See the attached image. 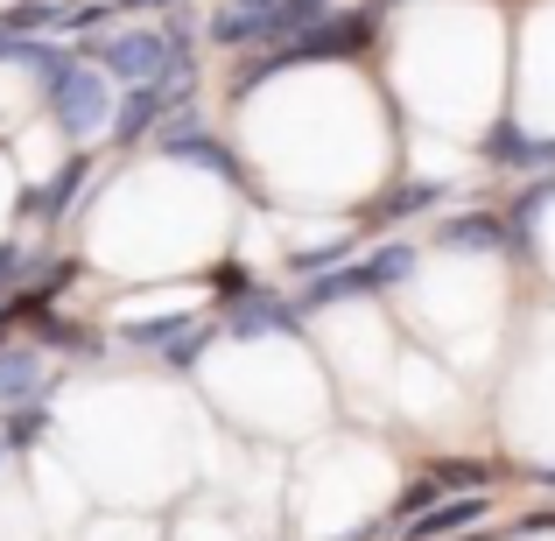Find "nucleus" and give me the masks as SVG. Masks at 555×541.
Instances as JSON below:
<instances>
[{
	"instance_id": "obj_16",
	"label": "nucleus",
	"mask_w": 555,
	"mask_h": 541,
	"mask_svg": "<svg viewBox=\"0 0 555 541\" xmlns=\"http://www.w3.org/2000/svg\"><path fill=\"white\" fill-rule=\"evenodd\" d=\"M520 149H528V134H520L514 120H500L486 141H478V155H486V163H500V169H520Z\"/></svg>"
},
{
	"instance_id": "obj_6",
	"label": "nucleus",
	"mask_w": 555,
	"mask_h": 541,
	"mask_svg": "<svg viewBox=\"0 0 555 541\" xmlns=\"http://www.w3.org/2000/svg\"><path fill=\"white\" fill-rule=\"evenodd\" d=\"M486 506H492V492H443L422 514H408L401 528H408V541H443V534H464L472 520H486Z\"/></svg>"
},
{
	"instance_id": "obj_21",
	"label": "nucleus",
	"mask_w": 555,
	"mask_h": 541,
	"mask_svg": "<svg viewBox=\"0 0 555 541\" xmlns=\"http://www.w3.org/2000/svg\"><path fill=\"white\" fill-rule=\"evenodd\" d=\"M218 288H225V296H218V302H232V296H246V274H240V268H218Z\"/></svg>"
},
{
	"instance_id": "obj_13",
	"label": "nucleus",
	"mask_w": 555,
	"mask_h": 541,
	"mask_svg": "<svg viewBox=\"0 0 555 541\" xmlns=\"http://www.w3.org/2000/svg\"><path fill=\"white\" fill-rule=\"evenodd\" d=\"M359 268H366V282H373V296H379V288H393V282H408V274H415V246L393 240V246H379V254H366Z\"/></svg>"
},
{
	"instance_id": "obj_2",
	"label": "nucleus",
	"mask_w": 555,
	"mask_h": 541,
	"mask_svg": "<svg viewBox=\"0 0 555 541\" xmlns=\"http://www.w3.org/2000/svg\"><path fill=\"white\" fill-rule=\"evenodd\" d=\"M42 99H50L56 127H64L70 141H92L99 127L113 120V78L99 64H85V56H70L64 70H56L50 85H42Z\"/></svg>"
},
{
	"instance_id": "obj_14",
	"label": "nucleus",
	"mask_w": 555,
	"mask_h": 541,
	"mask_svg": "<svg viewBox=\"0 0 555 541\" xmlns=\"http://www.w3.org/2000/svg\"><path fill=\"white\" fill-rule=\"evenodd\" d=\"M183 324H190V317H127V324H120V345H134V352H163Z\"/></svg>"
},
{
	"instance_id": "obj_24",
	"label": "nucleus",
	"mask_w": 555,
	"mask_h": 541,
	"mask_svg": "<svg viewBox=\"0 0 555 541\" xmlns=\"http://www.w3.org/2000/svg\"><path fill=\"white\" fill-rule=\"evenodd\" d=\"M232 8H268V0H232Z\"/></svg>"
},
{
	"instance_id": "obj_11",
	"label": "nucleus",
	"mask_w": 555,
	"mask_h": 541,
	"mask_svg": "<svg viewBox=\"0 0 555 541\" xmlns=\"http://www.w3.org/2000/svg\"><path fill=\"white\" fill-rule=\"evenodd\" d=\"M0 56H8V64H28V70H36V85H50L56 70L70 64L64 42H28V36H0Z\"/></svg>"
},
{
	"instance_id": "obj_7",
	"label": "nucleus",
	"mask_w": 555,
	"mask_h": 541,
	"mask_svg": "<svg viewBox=\"0 0 555 541\" xmlns=\"http://www.w3.org/2000/svg\"><path fill=\"white\" fill-rule=\"evenodd\" d=\"M436 246L443 254H514V232L500 211H457L436 226Z\"/></svg>"
},
{
	"instance_id": "obj_5",
	"label": "nucleus",
	"mask_w": 555,
	"mask_h": 541,
	"mask_svg": "<svg viewBox=\"0 0 555 541\" xmlns=\"http://www.w3.org/2000/svg\"><path fill=\"white\" fill-rule=\"evenodd\" d=\"M225 331L232 338H296L302 331V310L288 296H274V288H246V296H232L225 302Z\"/></svg>"
},
{
	"instance_id": "obj_19",
	"label": "nucleus",
	"mask_w": 555,
	"mask_h": 541,
	"mask_svg": "<svg viewBox=\"0 0 555 541\" xmlns=\"http://www.w3.org/2000/svg\"><path fill=\"white\" fill-rule=\"evenodd\" d=\"M359 254V240H331V246H302L296 254V274H324V268H345Z\"/></svg>"
},
{
	"instance_id": "obj_23",
	"label": "nucleus",
	"mask_w": 555,
	"mask_h": 541,
	"mask_svg": "<svg viewBox=\"0 0 555 541\" xmlns=\"http://www.w3.org/2000/svg\"><path fill=\"white\" fill-rule=\"evenodd\" d=\"M113 8H169V0H113Z\"/></svg>"
},
{
	"instance_id": "obj_10",
	"label": "nucleus",
	"mask_w": 555,
	"mask_h": 541,
	"mask_svg": "<svg viewBox=\"0 0 555 541\" xmlns=\"http://www.w3.org/2000/svg\"><path fill=\"white\" fill-rule=\"evenodd\" d=\"M429 204H443V183H401V190H379L366 204V218L393 226V218H415V211H429Z\"/></svg>"
},
{
	"instance_id": "obj_17",
	"label": "nucleus",
	"mask_w": 555,
	"mask_h": 541,
	"mask_svg": "<svg viewBox=\"0 0 555 541\" xmlns=\"http://www.w3.org/2000/svg\"><path fill=\"white\" fill-rule=\"evenodd\" d=\"M204 345H211V324H204V317H190L177 338L163 345V359H169V365H197V359H204Z\"/></svg>"
},
{
	"instance_id": "obj_9",
	"label": "nucleus",
	"mask_w": 555,
	"mask_h": 541,
	"mask_svg": "<svg viewBox=\"0 0 555 541\" xmlns=\"http://www.w3.org/2000/svg\"><path fill=\"white\" fill-rule=\"evenodd\" d=\"M85 177H92V163H85V155H70V163H64V169L50 177V190H36V197H28V211H36L42 226H56V218L70 211V197L85 190Z\"/></svg>"
},
{
	"instance_id": "obj_25",
	"label": "nucleus",
	"mask_w": 555,
	"mask_h": 541,
	"mask_svg": "<svg viewBox=\"0 0 555 541\" xmlns=\"http://www.w3.org/2000/svg\"><path fill=\"white\" fill-rule=\"evenodd\" d=\"M0 464H8V443H0Z\"/></svg>"
},
{
	"instance_id": "obj_22",
	"label": "nucleus",
	"mask_w": 555,
	"mask_h": 541,
	"mask_svg": "<svg viewBox=\"0 0 555 541\" xmlns=\"http://www.w3.org/2000/svg\"><path fill=\"white\" fill-rule=\"evenodd\" d=\"M14 338V310H8V302H0V345H8Z\"/></svg>"
},
{
	"instance_id": "obj_4",
	"label": "nucleus",
	"mask_w": 555,
	"mask_h": 541,
	"mask_svg": "<svg viewBox=\"0 0 555 541\" xmlns=\"http://www.w3.org/2000/svg\"><path fill=\"white\" fill-rule=\"evenodd\" d=\"M155 149H163L169 163H197V169H211L218 183L246 190V169H240V155H232V149H225V141H218V134H204L197 120H183V113H177V120H169V134L155 141Z\"/></svg>"
},
{
	"instance_id": "obj_1",
	"label": "nucleus",
	"mask_w": 555,
	"mask_h": 541,
	"mask_svg": "<svg viewBox=\"0 0 555 541\" xmlns=\"http://www.w3.org/2000/svg\"><path fill=\"white\" fill-rule=\"evenodd\" d=\"M99 70H106L113 85H149V78H169V70H183L190 78V28L169 22V28H120V36L99 42Z\"/></svg>"
},
{
	"instance_id": "obj_20",
	"label": "nucleus",
	"mask_w": 555,
	"mask_h": 541,
	"mask_svg": "<svg viewBox=\"0 0 555 541\" xmlns=\"http://www.w3.org/2000/svg\"><path fill=\"white\" fill-rule=\"evenodd\" d=\"M555 528V506H542V514H528V520H514V534H548Z\"/></svg>"
},
{
	"instance_id": "obj_8",
	"label": "nucleus",
	"mask_w": 555,
	"mask_h": 541,
	"mask_svg": "<svg viewBox=\"0 0 555 541\" xmlns=\"http://www.w3.org/2000/svg\"><path fill=\"white\" fill-rule=\"evenodd\" d=\"M56 379L42 373V345H0V408H22V401H50Z\"/></svg>"
},
{
	"instance_id": "obj_3",
	"label": "nucleus",
	"mask_w": 555,
	"mask_h": 541,
	"mask_svg": "<svg viewBox=\"0 0 555 541\" xmlns=\"http://www.w3.org/2000/svg\"><path fill=\"white\" fill-rule=\"evenodd\" d=\"M183 99H190V78H183V70L149 78V85H127V99L113 106V120H106L113 141H141V134H155V127H169Z\"/></svg>"
},
{
	"instance_id": "obj_18",
	"label": "nucleus",
	"mask_w": 555,
	"mask_h": 541,
	"mask_svg": "<svg viewBox=\"0 0 555 541\" xmlns=\"http://www.w3.org/2000/svg\"><path fill=\"white\" fill-rule=\"evenodd\" d=\"M28 28H56V8H50V0H22V8L0 14V36H28Z\"/></svg>"
},
{
	"instance_id": "obj_15",
	"label": "nucleus",
	"mask_w": 555,
	"mask_h": 541,
	"mask_svg": "<svg viewBox=\"0 0 555 541\" xmlns=\"http://www.w3.org/2000/svg\"><path fill=\"white\" fill-rule=\"evenodd\" d=\"M429 478H436V492H492V472L472 464V458H443Z\"/></svg>"
},
{
	"instance_id": "obj_12",
	"label": "nucleus",
	"mask_w": 555,
	"mask_h": 541,
	"mask_svg": "<svg viewBox=\"0 0 555 541\" xmlns=\"http://www.w3.org/2000/svg\"><path fill=\"white\" fill-rule=\"evenodd\" d=\"M42 429H50V401H22V408H0V443H8V450L36 443Z\"/></svg>"
}]
</instances>
